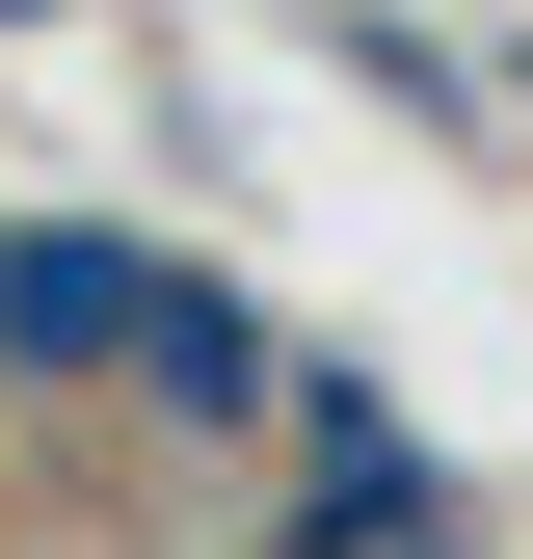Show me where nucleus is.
Returning <instances> with one entry per match:
<instances>
[{
    "label": "nucleus",
    "mask_w": 533,
    "mask_h": 559,
    "mask_svg": "<svg viewBox=\"0 0 533 559\" xmlns=\"http://www.w3.org/2000/svg\"><path fill=\"white\" fill-rule=\"evenodd\" d=\"M161 294H187V240H133V214H0V373H133L161 346Z\"/></svg>",
    "instance_id": "f257e3e1"
},
{
    "label": "nucleus",
    "mask_w": 533,
    "mask_h": 559,
    "mask_svg": "<svg viewBox=\"0 0 533 559\" xmlns=\"http://www.w3.org/2000/svg\"><path fill=\"white\" fill-rule=\"evenodd\" d=\"M266 559H400V533H453V479H427V427H400L374 373H294V427H266Z\"/></svg>",
    "instance_id": "f03ea898"
},
{
    "label": "nucleus",
    "mask_w": 533,
    "mask_h": 559,
    "mask_svg": "<svg viewBox=\"0 0 533 559\" xmlns=\"http://www.w3.org/2000/svg\"><path fill=\"white\" fill-rule=\"evenodd\" d=\"M294 373H320V346H266V294H240V266H187V294H161V346H133V400H161L187 453H266V427H294Z\"/></svg>",
    "instance_id": "7ed1b4c3"
},
{
    "label": "nucleus",
    "mask_w": 533,
    "mask_h": 559,
    "mask_svg": "<svg viewBox=\"0 0 533 559\" xmlns=\"http://www.w3.org/2000/svg\"><path fill=\"white\" fill-rule=\"evenodd\" d=\"M400 559H481V533H400Z\"/></svg>",
    "instance_id": "20e7f679"
},
{
    "label": "nucleus",
    "mask_w": 533,
    "mask_h": 559,
    "mask_svg": "<svg viewBox=\"0 0 533 559\" xmlns=\"http://www.w3.org/2000/svg\"><path fill=\"white\" fill-rule=\"evenodd\" d=\"M0 27H27V0H0Z\"/></svg>",
    "instance_id": "39448f33"
},
{
    "label": "nucleus",
    "mask_w": 533,
    "mask_h": 559,
    "mask_svg": "<svg viewBox=\"0 0 533 559\" xmlns=\"http://www.w3.org/2000/svg\"><path fill=\"white\" fill-rule=\"evenodd\" d=\"M507 81H533V53H507Z\"/></svg>",
    "instance_id": "423d86ee"
}]
</instances>
